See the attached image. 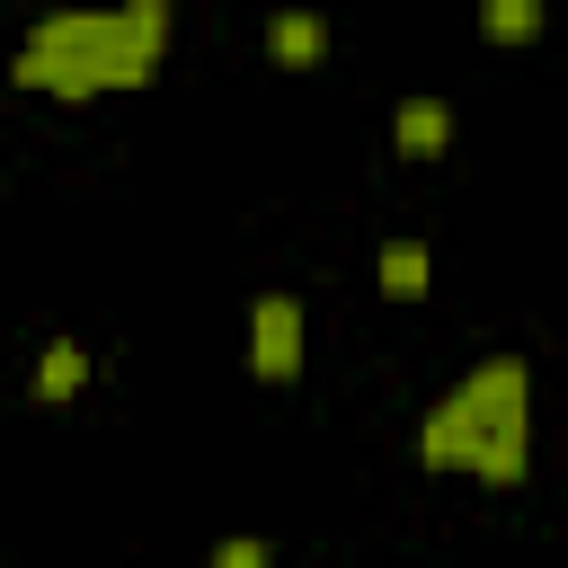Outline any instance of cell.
Listing matches in <instances>:
<instances>
[{"label": "cell", "instance_id": "cell-1", "mask_svg": "<svg viewBox=\"0 0 568 568\" xmlns=\"http://www.w3.org/2000/svg\"><path fill=\"white\" fill-rule=\"evenodd\" d=\"M169 0H115V9H53L27 44H18V62H9V80L18 89H36V98H106V89H151L160 80V62H169Z\"/></svg>", "mask_w": 568, "mask_h": 568}, {"label": "cell", "instance_id": "cell-8", "mask_svg": "<svg viewBox=\"0 0 568 568\" xmlns=\"http://www.w3.org/2000/svg\"><path fill=\"white\" fill-rule=\"evenodd\" d=\"M479 36L488 44H532L541 36V0H479Z\"/></svg>", "mask_w": 568, "mask_h": 568}, {"label": "cell", "instance_id": "cell-3", "mask_svg": "<svg viewBox=\"0 0 568 568\" xmlns=\"http://www.w3.org/2000/svg\"><path fill=\"white\" fill-rule=\"evenodd\" d=\"M248 373H257L266 390L302 382V302H293V293H257V302H248Z\"/></svg>", "mask_w": 568, "mask_h": 568}, {"label": "cell", "instance_id": "cell-7", "mask_svg": "<svg viewBox=\"0 0 568 568\" xmlns=\"http://www.w3.org/2000/svg\"><path fill=\"white\" fill-rule=\"evenodd\" d=\"M80 382H89V346H80V337H53V346L36 355V399H44V408H62Z\"/></svg>", "mask_w": 568, "mask_h": 568}, {"label": "cell", "instance_id": "cell-2", "mask_svg": "<svg viewBox=\"0 0 568 568\" xmlns=\"http://www.w3.org/2000/svg\"><path fill=\"white\" fill-rule=\"evenodd\" d=\"M417 462L426 470H462L479 488H524V470H532V364L524 355L470 364L417 417Z\"/></svg>", "mask_w": 568, "mask_h": 568}, {"label": "cell", "instance_id": "cell-4", "mask_svg": "<svg viewBox=\"0 0 568 568\" xmlns=\"http://www.w3.org/2000/svg\"><path fill=\"white\" fill-rule=\"evenodd\" d=\"M320 53H328V18L320 9H275L266 18V62L275 71H320Z\"/></svg>", "mask_w": 568, "mask_h": 568}, {"label": "cell", "instance_id": "cell-9", "mask_svg": "<svg viewBox=\"0 0 568 568\" xmlns=\"http://www.w3.org/2000/svg\"><path fill=\"white\" fill-rule=\"evenodd\" d=\"M213 568H275V550L257 532H231V541H213Z\"/></svg>", "mask_w": 568, "mask_h": 568}, {"label": "cell", "instance_id": "cell-5", "mask_svg": "<svg viewBox=\"0 0 568 568\" xmlns=\"http://www.w3.org/2000/svg\"><path fill=\"white\" fill-rule=\"evenodd\" d=\"M390 151H399V160H444V151H453V106H444V98H399Z\"/></svg>", "mask_w": 568, "mask_h": 568}, {"label": "cell", "instance_id": "cell-6", "mask_svg": "<svg viewBox=\"0 0 568 568\" xmlns=\"http://www.w3.org/2000/svg\"><path fill=\"white\" fill-rule=\"evenodd\" d=\"M373 284H382L390 302H426V293H435V248H426V240H382Z\"/></svg>", "mask_w": 568, "mask_h": 568}]
</instances>
